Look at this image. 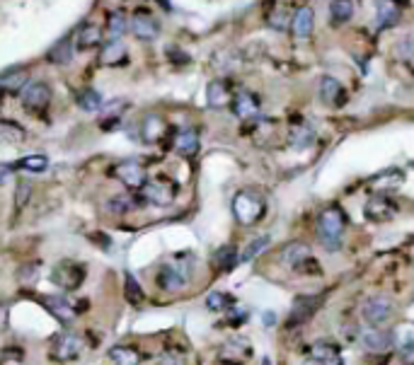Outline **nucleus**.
I'll use <instances>...</instances> for the list:
<instances>
[{
    "mask_svg": "<svg viewBox=\"0 0 414 365\" xmlns=\"http://www.w3.org/2000/svg\"><path fill=\"white\" fill-rule=\"evenodd\" d=\"M233 102V90H230L228 80L218 78V80H211L209 87H206V105L211 109H225Z\"/></svg>",
    "mask_w": 414,
    "mask_h": 365,
    "instance_id": "obj_18",
    "label": "nucleus"
},
{
    "mask_svg": "<svg viewBox=\"0 0 414 365\" xmlns=\"http://www.w3.org/2000/svg\"><path fill=\"white\" fill-rule=\"evenodd\" d=\"M402 184H405V172L400 170H386L371 179V186L378 194H383V191H397Z\"/></svg>",
    "mask_w": 414,
    "mask_h": 365,
    "instance_id": "obj_28",
    "label": "nucleus"
},
{
    "mask_svg": "<svg viewBox=\"0 0 414 365\" xmlns=\"http://www.w3.org/2000/svg\"><path fill=\"white\" fill-rule=\"evenodd\" d=\"M359 344L368 353H386L393 346V332L383 327H366L359 332Z\"/></svg>",
    "mask_w": 414,
    "mask_h": 365,
    "instance_id": "obj_12",
    "label": "nucleus"
},
{
    "mask_svg": "<svg viewBox=\"0 0 414 365\" xmlns=\"http://www.w3.org/2000/svg\"><path fill=\"white\" fill-rule=\"evenodd\" d=\"M267 213V201L252 189H243L233 196V215L240 225H255Z\"/></svg>",
    "mask_w": 414,
    "mask_h": 365,
    "instance_id": "obj_3",
    "label": "nucleus"
},
{
    "mask_svg": "<svg viewBox=\"0 0 414 365\" xmlns=\"http://www.w3.org/2000/svg\"><path fill=\"white\" fill-rule=\"evenodd\" d=\"M0 138L8 143H19L27 138V133H24L22 126H17V123L12 121H0Z\"/></svg>",
    "mask_w": 414,
    "mask_h": 365,
    "instance_id": "obj_44",
    "label": "nucleus"
},
{
    "mask_svg": "<svg viewBox=\"0 0 414 365\" xmlns=\"http://www.w3.org/2000/svg\"><path fill=\"white\" fill-rule=\"evenodd\" d=\"M402 361L407 365H414V341H410L405 348H402Z\"/></svg>",
    "mask_w": 414,
    "mask_h": 365,
    "instance_id": "obj_48",
    "label": "nucleus"
},
{
    "mask_svg": "<svg viewBox=\"0 0 414 365\" xmlns=\"http://www.w3.org/2000/svg\"><path fill=\"white\" fill-rule=\"evenodd\" d=\"M315 138H318V133H315L313 123L308 121H295L293 126L288 128V145L293 148V150H305V148H310L315 143Z\"/></svg>",
    "mask_w": 414,
    "mask_h": 365,
    "instance_id": "obj_20",
    "label": "nucleus"
},
{
    "mask_svg": "<svg viewBox=\"0 0 414 365\" xmlns=\"http://www.w3.org/2000/svg\"><path fill=\"white\" fill-rule=\"evenodd\" d=\"M318 92H320V102H322L325 107H332V109H337V107H342L344 102H347V90H344L342 82L332 75L320 78Z\"/></svg>",
    "mask_w": 414,
    "mask_h": 365,
    "instance_id": "obj_14",
    "label": "nucleus"
},
{
    "mask_svg": "<svg viewBox=\"0 0 414 365\" xmlns=\"http://www.w3.org/2000/svg\"><path fill=\"white\" fill-rule=\"evenodd\" d=\"M230 105H233L235 116H238V119H243V121L257 119V116H259V100H257V95H252L250 90L235 92Z\"/></svg>",
    "mask_w": 414,
    "mask_h": 365,
    "instance_id": "obj_17",
    "label": "nucleus"
},
{
    "mask_svg": "<svg viewBox=\"0 0 414 365\" xmlns=\"http://www.w3.org/2000/svg\"><path fill=\"white\" fill-rule=\"evenodd\" d=\"M250 356V346L243 339H230L221 346V361L223 363H240Z\"/></svg>",
    "mask_w": 414,
    "mask_h": 365,
    "instance_id": "obj_29",
    "label": "nucleus"
},
{
    "mask_svg": "<svg viewBox=\"0 0 414 365\" xmlns=\"http://www.w3.org/2000/svg\"><path fill=\"white\" fill-rule=\"evenodd\" d=\"M73 53H76L73 34H66V37H61L51 48H49L46 58H49V63H53V66H68V63L73 61Z\"/></svg>",
    "mask_w": 414,
    "mask_h": 365,
    "instance_id": "obj_21",
    "label": "nucleus"
},
{
    "mask_svg": "<svg viewBox=\"0 0 414 365\" xmlns=\"http://www.w3.org/2000/svg\"><path fill=\"white\" fill-rule=\"evenodd\" d=\"M129 29L138 42H155L160 37V22L146 8L134 10V15L129 17Z\"/></svg>",
    "mask_w": 414,
    "mask_h": 365,
    "instance_id": "obj_7",
    "label": "nucleus"
},
{
    "mask_svg": "<svg viewBox=\"0 0 414 365\" xmlns=\"http://www.w3.org/2000/svg\"><path fill=\"white\" fill-rule=\"evenodd\" d=\"M339 346L332 341H315L313 344V358H318V361H322L325 365H339Z\"/></svg>",
    "mask_w": 414,
    "mask_h": 365,
    "instance_id": "obj_32",
    "label": "nucleus"
},
{
    "mask_svg": "<svg viewBox=\"0 0 414 365\" xmlns=\"http://www.w3.org/2000/svg\"><path fill=\"white\" fill-rule=\"evenodd\" d=\"M264 324H267V327H272V324H274V314L272 312L264 314Z\"/></svg>",
    "mask_w": 414,
    "mask_h": 365,
    "instance_id": "obj_53",
    "label": "nucleus"
},
{
    "mask_svg": "<svg viewBox=\"0 0 414 365\" xmlns=\"http://www.w3.org/2000/svg\"><path fill=\"white\" fill-rule=\"evenodd\" d=\"M114 177L131 191H141V186L148 181V172L146 167L138 160H124L114 167Z\"/></svg>",
    "mask_w": 414,
    "mask_h": 365,
    "instance_id": "obj_10",
    "label": "nucleus"
},
{
    "mask_svg": "<svg viewBox=\"0 0 414 365\" xmlns=\"http://www.w3.org/2000/svg\"><path fill=\"white\" fill-rule=\"evenodd\" d=\"M124 298L129 300L131 305H143V303H146V290H143V285L138 283L136 276L129 274V271L124 274Z\"/></svg>",
    "mask_w": 414,
    "mask_h": 365,
    "instance_id": "obj_37",
    "label": "nucleus"
},
{
    "mask_svg": "<svg viewBox=\"0 0 414 365\" xmlns=\"http://www.w3.org/2000/svg\"><path fill=\"white\" fill-rule=\"evenodd\" d=\"M235 300L230 298L228 293H221V290H214V293H209V298H206V308L211 310V312H223V310L233 308Z\"/></svg>",
    "mask_w": 414,
    "mask_h": 365,
    "instance_id": "obj_43",
    "label": "nucleus"
},
{
    "mask_svg": "<svg viewBox=\"0 0 414 365\" xmlns=\"http://www.w3.org/2000/svg\"><path fill=\"white\" fill-rule=\"evenodd\" d=\"M269 242H272V238H269V235H259V238H255L252 242H250L243 251H240L238 261H243V264H248V261H252L255 256H259L264 249H267Z\"/></svg>",
    "mask_w": 414,
    "mask_h": 365,
    "instance_id": "obj_38",
    "label": "nucleus"
},
{
    "mask_svg": "<svg viewBox=\"0 0 414 365\" xmlns=\"http://www.w3.org/2000/svg\"><path fill=\"white\" fill-rule=\"evenodd\" d=\"M37 300L44 305V310H46V312L51 314L56 322L63 324V327H71V324L76 322L78 310L73 308L66 298H56V295H39Z\"/></svg>",
    "mask_w": 414,
    "mask_h": 365,
    "instance_id": "obj_11",
    "label": "nucleus"
},
{
    "mask_svg": "<svg viewBox=\"0 0 414 365\" xmlns=\"http://www.w3.org/2000/svg\"><path fill=\"white\" fill-rule=\"evenodd\" d=\"M235 264H238V251H235L233 244H223L214 251V266L218 271H223L225 274V271H230Z\"/></svg>",
    "mask_w": 414,
    "mask_h": 365,
    "instance_id": "obj_35",
    "label": "nucleus"
},
{
    "mask_svg": "<svg viewBox=\"0 0 414 365\" xmlns=\"http://www.w3.org/2000/svg\"><path fill=\"white\" fill-rule=\"evenodd\" d=\"M390 314H393V303L386 295H373L361 308V317L368 327H383L390 319Z\"/></svg>",
    "mask_w": 414,
    "mask_h": 365,
    "instance_id": "obj_9",
    "label": "nucleus"
},
{
    "mask_svg": "<svg viewBox=\"0 0 414 365\" xmlns=\"http://www.w3.org/2000/svg\"><path fill=\"white\" fill-rule=\"evenodd\" d=\"M83 348H85V344H83V339L78 334L63 332L58 337H53L51 346H49V356L56 363H71L76 358H80Z\"/></svg>",
    "mask_w": 414,
    "mask_h": 365,
    "instance_id": "obj_5",
    "label": "nucleus"
},
{
    "mask_svg": "<svg viewBox=\"0 0 414 365\" xmlns=\"http://www.w3.org/2000/svg\"><path fill=\"white\" fill-rule=\"evenodd\" d=\"M395 56L400 63L414 68V34H405V37L395 44Z\"/></svg>",
    "mask_w": 414,
    "mask_h": 365,
    "instance_id": "obj_39",
    "label": "nucleus"
},
{
    "mask_svg": "<svg viewBox=\"0 0 414 365\" xmlns=\"http://www.w3.org/2000/svg\"><path fill=\"white\" fill-rule=\"evenodd\" d=\"M313 29H315V10L303 5V8L295 10L293 17H291V34L303 42V39H308L310 34H313Z\"/></svg>",
    "mask_w": 414,
    "mask_h": 365,
    "instance_id": "obj_19",
    "label": "nucleus"
},
{
    "mask_svg": "<svg viewBox=\"0 0 414 365\" xmlns=\"http://www.w3.org/2000/svg\"><path fill=\"white\" fill-rule=\"evenodd\" d=\"M155 3L160 5V8L165 10V12H172V3H170V0H155Z\"/></svg>",
    "mask_w": 414,
    "mask_h": 365,
    "instance_id": "obj_51",
    "label": "nucleus"
},
{
    "mask_svg": "<svg viewBox=\"0 0 414 365\" xmlns=\"http://www.w3.org/2000/svg\"><path fill=\"white\" fill-rule=\"evenodd\" d=\"M221 365H238V363H223V361H221Z\"/></svg>",
    "mask_w": 414,
    "mask_h": 365,
    "instance_id": "obj_55",
    "label": "nucleus"
},
{
    "mask_svg": "<svg viewBox=\"0 0 414 365\" xmlns=\"http://www.w3.org/2000/svg\"><path fill=\"white\" fill-rule=\"evenodd\" d=\"M19 100H22L24 109L27 112H42L49 107L51 102V87L44 80H29L27 85L19 92Z\"/></svg>",
    "mask_w": 414,
    "mask_h": 365,
    "instance_id": "obj_8",
    "label": "nucleus"
},
{
    "mask_svg": "<svg viewBox=\"0 0 414 365\" xmlns=\"http://www.w3.org/2000/svg\"><path fill=\"white\" fill-rule=\"evenodd\" d=\"M76 105H78V109L87 112V114H95V112H102L105 102H102L100 92L92 90V87H85V90H80L76 95Z\"/></svg>",
    "mask_w": 414,
    "mask_h": 365,
    "instance_id": "obj_31",
    "label": "nucleus"
},
{
    "mask_svg": "<svg viewBox=\"0 0 414 365\" xmlns=\"http://www.w3.org/2000/svg\"><path fill=\"white\" fill-rule=\"evenodd\" d=\"M12 167L15 165H10V162H0V179H3V177H8L10 172H12Z\"/></svg>",
    "mask_w": 414,
    "mask_h": 365,
    "instance_id": "obj_50",
    "label": "nucleus"
},
{
    "mask_svg": "<svg viewBox=\"0 0 414 365\" xmlns=\"http://www.w3.org/2000/svg\"><path fill=\"white\" fill-rule=\"evenodd\" d=\"M320 305H322V298H320V295H298V298L293 300V305H291L288 319L293 324L308 322V319L318 312Z\"/></svg>",
    "mask_w": 414,
    "mask_h": 365,
    "instance_id": "obj_16",
    "label": "nucleus"
},
{
    "mask_svg": "<svg viewBox=\"0 0 414 365\" xmlns=\"http://www.w3.org/2000/svg\"><path fill=\"white\" fill-rule=\"evenodd\" d=\"M167 58H170L175 66H187V63H189V56H187L180 46H167Z\"/></svg>",
    "mask_w": 414,
    "mask_h": 365,
    "instance_id": "obj_47",
    "label": "nucleus"
},
{
    "mask_svg": "<svg viewBox=\"0 0 414 365\" xmlns=\"http://www.w3.org/2000/svg\"><path fill=\"white\" fill-rule=\"evenodd\" d=\"M305 259H310V247L303 242H288L279 251V261L284 266H291V269H298Z\"/></svg>",
    "mask_w": 414,
    "mask_h": 365,
    "instance_id": "obj_27",
    "label": "nucleus"
},
{
    "mask_svg": "<svg viewBox=\"0 0 414 365\" xmlns=\"http://www.w3.org/2000/svg\"><path fill=\"white\" fill-rule=\"evenodd\" d=\"M300 365H325V363H322V361H318V358L310 356V358H305V361L300 363Z\"/></svg>",
    "mask_w": 414,
    "mask_h": 365,
    "instance_id": "obj_52",
    "label": "nucleus"
},
{
    "mask_svg": "<svg viewBox=\"0 0 414 365\" xmlns=\"http://www.w3.org/2000/svg\"><path fill=\"white\" fill-rule=\"evenodd\" d=\"M175 196H177L175 181L162 179V177H157V179H148L146 184L141 186V199L150 206H160V208L162 206H170L172 201H175Z\"/></svg>",
    "mask_w": 414,
    "mask_h": 365,
    "instance_id": "obj_6",
    "label": "nucleus"
},
{
    "mask_svg": "<svg viewBox=\"0 0 414 365\" xmlns=\"http://www.w3.org/2000/svg\"><path fill=\"white\" fill-rule=\"evenodd\" d=\"M291 10L286 8L284 3H276L272 10L267 12V24L272 29H276V32H281V29H286V27H291Z\"/></svg>",
    "mask_w": 414,
    "mask_h": 365,
    "instance_id": "obj_36",
    "label": "nucleus"
},
{
    "mask_svg": "<svg viewBox=\"0 0 414 365\" xmlns=\"http://www.w3.org/2000/svg\"><path fill=\"white\" fill-rule=\"evenodd\" d=\"M85 278H87V269L73 259L58 261V264L51 269V283L56 285L58 290H63V293L78 290L83 283H85Z\"/></svg>",
    "mask_w": 414,
    "mask_h": 365,
    "instance_id": "obj_4",
    "label": "nucleus"
},
{
    "mask_svg": "<svg viewBox=\"0 0 414 365\" xmlns=\"http://www.w3.org/2000/svg\"><path fill=\"white\" fill-rule=\"evenodd\" d=\"M354 17V0H332L329 3V19L334 27L347 24Z\"/></svg>",
    "mask_w": 414,
    "mask_h": 365,
    "instance_id": "obj_33",
    "label": "nucleus"
},
{
    "mask_svg": "<svg viewBox=\"0 0 414 365\" xmlns=\"http://www.w3.org/2000/svg\"><path fill=\"white\" fill-rule=\"evenodd\" d=\"M167 133V123L160 114H148L141 123V141L153 145V143L162 141Z\"/></svg>",
    "mask_w": 414,
    "mask_h": 365,
    "instance_id": "obj_24",
    "label": "nucleus"
},
{
    "mask_svg": "<svg viewBox=\"0 0 414 365\" xmlns=\"http://www.w3.org/2000/svg\"><path fill=\"white\" fill-rule=\"evenodd\" d=\"M136 208V199L129 194H119V196H112L110 201H107V211H110L112 215H124L129 213V211Z\"/></svg>",
    "mask_w": 414,
    "mask_h": 365,
    "instance_id": "obj_40",
    "label": "nucleus"
},
{
    "mask_svg": "<svg viewBox=\"0 0 414 365\" xmlns=\"http://www.w3.org/2000/svg\"><path fill=\"white\" fill-rule=\"evenodd\" d=\"M29 196H32V181L29 179H19L17 181V189H15V206L19 208H24V206L29 204Z\"/></svg>",
    "mask_w": 414,
    "mask_h": 365,
    "instance_id": "obj_45",
    "label": "nucleus"
},
{
    "mask_svg": "<svg viewBox=\"0 0 414 365\" xmlns=\"http://www.w3.org/2000/svg\"><path fill=\"white\" fill-rule=\"evenodd\" d=\"M15 167H19V170H24V172H34V175H39V172L49 170V157L46 155H27V157H22L19 162H15Z\"/></svg>",
    "mask_w": 414,
    "mask_h": 365,
    "instance_id": "obj_42",
    "label": "nucleus"
},
{
    "mask_svg": "<svg viewBox=\"0 0 414 365\" xmlns=\"http://www.w3.org/2000/svg\"><path fill=\"white\" fill-rule=\"evenodd\" d=\"M3 329H8V308L0 305V332H3Z\"/></svg>",
    "mask_w": 414,
    "mask_h": 365,
    "instance_id": "obj_49",
    "label": "nucleus"
},
{
    "mask_svg": "<svg viewBox=\"0 0 414 365\" xmlns=\"http://www.w3.org/2000/svg\"><path fill=\"white\" fill-rule=\"evenodd\" d=\"M347 228H349V220H347V213H344L342 206L332 204V206H325V208L320 211L318 238H320V244H322L327 251L342 249Z\"/></svg>",
    "mask_w": 414,
    "mask_h": 365,
    "instance_id": "obj_1",
    "label": "nucleus"
},
{
    "mask_svg": "<svg viewBox=\"0 0 414 365\" xmlns=\"http://www.w3.org/2000/svg\"><path fill=\"white\" fill-rule=\"evenodd\" d=\"M39 276H42V264H37V261H27V264H22L15 271V278L24 285H34L39 281Z\"/></svg>",
    "mask_w": 414,
    "mask_h": 365,
    "instance_id": "obj_41",
    "label": "nucleus"
},
{
    "mask_svg": "<svg viewBox=\"0 0 414 365\" xmlns=\"http://www.w3.org/2000/svg\"><path fill=\"white\" fill-rule=\"evenodd\" d=\"M107 32H110L112 39H121L126 32H129V19L121 10H110L107 12Z\"/></svg>",
    "mask_w": 414,
    "mask_h": 365,
    "instance_id": "obj_34",
    "label": "nucleus"
},
{
    "mask_svg": "<svg viewBox=\"0 0 414 365\" xmlns=\"http://www.w3.org/2000/svg\"><path fill=\"white\" fill-rule=\"evenodd\" d=\"M238 61H240V56L235 51H221V53H216V58H214V63L221 68V71H235V68H238Z\"/></svg>",
    "mask_w": 414,
    "mask_h": 365,
    "instance_id": "obj_46",
    "label": "nucleus"
},
{
    "mask_svg": "<svg viewBox=\"0 0 414 365\" xmlns=\"http://www.w3.org/2000/svg\"><path fill=\"white\" fill-rule=\"evenodd\" d=\"M199 131L194 126H187L182 131H177L175 136V150L180 152L182 157H194L199 152Z\"/></svg>",
    "mask_w": 414,
    "mask_h": 365,
    "instance_id": "obj_25",
    "label": "nucleus"
},
{
    "mask_svg": "<svg viewBox=\"0 0 414 365\" xmlns=\"http://www.w3.org/2000/svg\"><path fill=\"white\" fill-rule=\"evenodd\" d=\"M102 37H105V32H102L100 24L83 22L80 27H76V32H73V44H76L78 51H90V48L100 46Z\"/></svg>",
    "mask_w": 414,
    "mask_h": 365,
    "instance_id": "obj_15",
    "label": "nucleus"
},
{
    "mask_svg": "<svg viewBox=\"0 0 414 365\" xmlns=\"http://www.w3.org/2000/svg\"><path fill=\"white\" fill-rule=\"evenodd\" d=\"M400 5L395 0H376V27L390 29L400 22Z\"/></svg>",
    "mask_w": 414,
    "mask_h": 365,
    "instance_id": "obj_22",
    "label": "nucleus"
},
{
    "mask_svg": "<svg viewBox=\"0 0 414 365\" xmlns=\"http://www.w3.org/2000/svg\"><path fill=\"white\" fill-rule=\"evenodd\" d=\"M126 61H129V51H126V46L121 44V39H112V42H107L105 46H102L100 51L102 66L117 68V66H124Z\"/></svg>",
    "mask_w": 414,
    "mask_h": 365,
    "instance_id": "obj_23",
    "label": "nucleus"
},
{
    "mask_svg": "<svg viewBox=\"0 0 414 365\" xmlns=\"http://www.w3.org/2000/svg\"><path fill=\"white\" fill-rule=\"evenodd\" d=\"M27 82H29V73H27V68H22V66H12V68H8V71L0 73V90H8V92L19 95Z\"/></svg>",
    "mask_w": 414,
    "mask_h": 365,
    "instance_id": "obj_26",
    "label": "nucleus"
},
{
    "mask_svg": "<svg viewBox=\"0 0 414 365\" xmlns=\"http://www.w3.org/2000/svg\"><path fill=\"white\" fill-rule=\"evenodd\" d=\"M262 365H272V361H269V358H264V361H262Z\"/></svg>",
    "mask_w": 414,
    "mask_h": 365,
    "instance_id": "obj_54",
    "label": "nucleus"
},
{
    "mask_svg": "<svg viewBox=\"0 0 414 365\" xmlns=\"http://www.w3.org/2000/svg\"><path fill=\"white\" fill-rule=\"evenodd\" d=\"M191 271H194V264L189 259H170L157 269V288L165 290V293H180L189 285Z\"/></svg>",
    "mask_w": 414,
    "mask_h": 365,
    "instance_id": "obj_2",
    "label": "nucleus"
},
{
    "mask_svg": "<svg viewBox=\"0 0 414 365\" xmlns=\"http://www.w3.org/2000/svg\"><path fill=\"white\" fill-rule=\"evenodd\" d=\"M363 215H366L371 223H388V220H393L397 215V206L395 201L386 199L383 194L378 196H371V199L366 201V206H363Z\"/></svg>",
    "mask_w": 414,
    "mask_h": 365,
    "instance_id": "obj_13",
    "label": "nucleus"
},
{
    "mask_svg": "<svg viewBox=\"0 0 414 365\" xmlns=\"http://www.w3.org/2000/svg\"><path fill=\"white\" fill-rule=\"evenodd\" d=\"M110 361L112 365H141V351L134 346H124V344H119V346H112L110 348Z\"/></svg>",
    "mask_w": 414,
    "mask_h": 365,
    "instance_id": "obj_30",
    "label": "nucleus"
}]
</instances>
